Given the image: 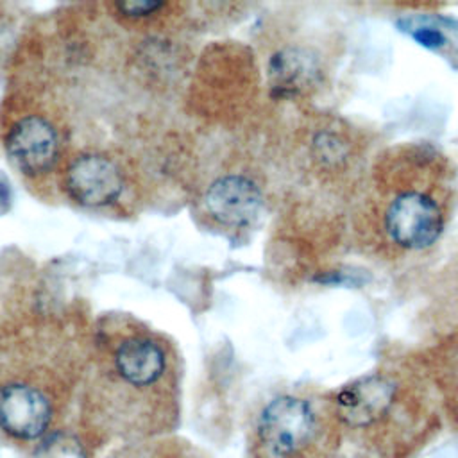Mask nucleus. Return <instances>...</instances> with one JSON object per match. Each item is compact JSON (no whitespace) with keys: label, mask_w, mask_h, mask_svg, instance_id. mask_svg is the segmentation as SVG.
Instances as JSON below:
<instances>
[{"label":"nucleus","mask_w":458,"mask_h":458,"mask_svg":"<svg viewBox=\"0 0 458 458\" xmlns=\"http://www.w3.org/2000/svg\"><path fill=\"white\" fill-rule=\"evenodd\" d=\"M458 206V168L435 143L399 141L370 159L349 227V247L383 265L424 254Z\"/></svg>","instance_id":"nucleus-2"},{"label":"nucleus","mask_w":458,"mask_h":458,"mask_svg":"<svg viewBox=\"0 0 458 458\" xmlns=\"http://www.w3.org/2000/svg\"><path fill=\"white\" fill-rule=\"evenodd\" d=\"M249 458H333L329 392L284 390L256 411Z\"/></svg>","instance_id":"nucleus-6"},{"label":"nucleus","mask_w":458,"mask_h":458,"mask_svg":"<svg viewBox=\"0 0 458 458\" xmlns=\"http://www.w3.org/2000/svg\"><path fill=\"white\" fill-rule=\"evenodd\" d=\"M27 453L29 458H97L98 451L77 424H64L45 435Z\"/></svg>","instance_id":"nucleus-12"},{"label":"nucleus","mask_w":458,"mask_h":458,"mask_svg":"<svg viewBox=\"0 0 458 458\" xmlns=\"http://www.w3.org/2000/svg\"><path fill=\"white\" fill-rule=\"evenodd\" d=\"M63 184L68 197L81 206L104 208L120 199L125 188L120 165L102 152H81L64 168Z\"/></svg>","instance_id":"nucleus-9"},{"label":"nucleus","mask_w":458,"mask_h":458,"mask_svg":"<svg viewBox=\"0 0 458 458\" xmlns=\"http://www.w3.org/2000/svg\"><path fill=\"white\" fill-rule=\"evenodd\" d=\"M166 2L157 0H132V2H114L113 7L118 14L129 20H143L159 14V11L166 9Z\"/></svg>","instance_id":"nucleus-14"},{"label":"nucleus","mask_w":458,"mask_h":458,"mask_svg":"<svg viewBox=\"0 0 458 458\" xmlns=\"http://www.w3.org/2000/svg\"><path fill=\"white\" fill-rule=\"evenodd\" d=\"M417 358L435 390L442 417L458 431V327L438 336Z\"/></svg>","instance_id":"nucleus-11"},{"label":"nucleus","mask_w":458,"mask_h":458,"mask_svg":"<svg viewBox=\"0 0 458 458\" xmlns=\"http://www.w3.org/2000/svg\"><path fill=\"white\" fill-rule=\"evenodd\" d=\"M265 193L261 184L247 174L216 177L204 193L208 215L222 225L247 227L261 213Z\"/></svg>","instance_id":"nucleus-10"},{"label":"nucleus","mask_w":458,"mask_h":458,"mask_svg":"<svg viewBox=\"0 0 458 458\" xmlns=\"http://www.w3.org/2000/svg\"><path fill=\"white\" fill-rule=\"evenodd\" d=\"M109 458H204L197 447L168 437L118 445Z\"/></svg>","instance_id":"nucleus-13"},{"label":"nucleus","mask_w":458,"mask_h":458,"mask_svg":"<svg viewBox=\"0 0 458 458\" xmlns=\"http://www.w3.org/2000/svg\"><path fill=\"white\" fill-rule=\"evenodd\" d=\"M344 54V36L320 30L279 45L267 59V86L274 100L310 104L329 88Z\"/></svg>","instance_id":"nucleus-7"},{"label":"nucleus","mask_w":458,"mask_h":458,"mask_svg":"<svg viewBox=\"0 0 458 458\" xmlns=\"http://www.w3.org/2000/svg\"><path fill=\"white\" fill-rule=\"evenodd\" d=\"M5 150L23 175L38 179L52 172L59 161V132L45 114L29 113L16 118L7 129Z\"/></svg>","instance_id":"nucleus-8"},{"label":"nucleus","mask_w":458,"mask_h":458,"mask_svg":"<svg viewBox=\"0 0 458 458\" xmlns=\"http://www.w3.org/2000/svg\"><path fill=\"white\" fill-rule=\"evenodd\" d=\"M442 411L419 358L388 361L329 390L333 458H408Z\"/></svg>","instance_id":"nucleus-3"},{"label":"nucleus","mask_w":458,"mask_h":458,"mask_svg":"<svg viewBox=\"0 0 458 458\" xmlns=\"http://www.w3.org/2000/svg\"><path fill=\"white\" fill-rule=\"evenodd\" d=\"M377 148L352 120L322 109L302 114L293 132L301 229L318 258L349 245V227Z\"/></svg>","instance_id":"nucleus-4"},{"label":"nucleus","mask_w":458,"mask_h":458,"mask_svg":"<svg viewBox=\"0 0 458 458\" xmlns=\"http://www.w3.org/2000/svg\"><path fill=\"white\" fill-rule=\"evenodd\" d=\"M89 344L55 333L0 336V438L29 451L64 426Z\"/></svg>","instance_id":"nucleus-5"},{"label":"nucleus","mask_w":458,"mask_h":458,"mask_svg":"<svg viewBox=\"0 0 458 458\" xmlns=\"http://www.w3.org/2000/svg\"><path fill=\"white\" fill-rule=\"evenodd\" d=\"M79 390L75 424L97 451L168 437L181 422L175 349L132 322L97 329Z\"/></svg>","instance_id":"nucleus-1"}]
</instances>
